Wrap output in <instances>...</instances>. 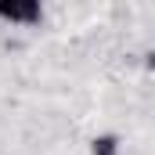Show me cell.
I'll return each instance as SVG.
<instances>
[{
  "instance_id": "2",
  "label": "cell",
  "mask_w": 155,
  "mask_h": 155,
  "mask_svg": "<svg viewBox=\"0 0 155 155\" xmlns=\"http://www.w3.org/2000/svg\"><path fill=\"white\" fill-rule=\"evenodd\" d=\"M119 152H123V141L116 134H97L90 141V155H119Z\"/></svg>"
},
{
  "instance_id": "1",
  "label": "cell",
  "mask_w": 155,
  "mask_h": 155,
  "mask_svg": "<svg viewBox=\"0 0 155 155\" xmlns=\"http://www.w3.org/2000/svg\"><path fill=\"white\" fill-rule=\"evenodd\" d=\"M0 22H7V25H40L43 7L36 0H0Z\"/></svg>"
}]
</instances>
